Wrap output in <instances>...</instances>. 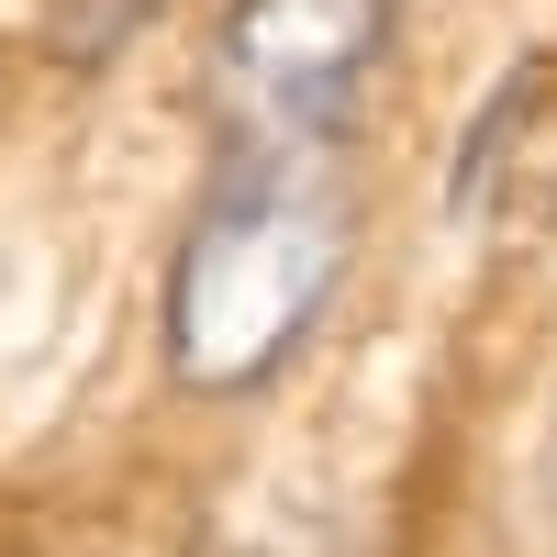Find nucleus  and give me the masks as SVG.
Masks as SVG:
<instances>
[{
	"instance_id": "f257e3e1",
	"label": "nucleus",
	"mask_w": 557,
	"mask_h": 557,
	"mask_svg": "<svg viewBox=\"0 0 557 557\" xmlns=\"http://www.w3.org/2000/svg\"><path fill=\"white\" fill-rule=\"evenodd\" d=\"M357 257L335 157H212V190L168 268V368L190 391H257L290 368Z\"/></svg>"
},
{
	"instance_id": "f03ea898",
	"label": "nucleus",
	"mask_w": 557,
	"mask_h": 557,
	"mask_svg": "<svg viewBox=\"0 0 557 557\" xmlns=\"http://www.w3.org/2000/svg\"><path fill=\"white\" fill-rule=\"evenodd\" d=\"M401 57V0H223L201 34L212 157H335Z\"/></svg>"
}]
</instances>
